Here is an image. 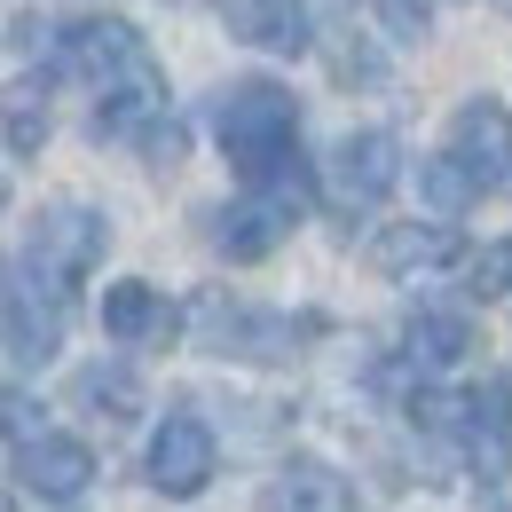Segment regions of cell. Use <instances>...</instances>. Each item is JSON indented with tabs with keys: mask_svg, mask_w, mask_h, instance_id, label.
<instances>
[{
	"mask_svg": "<svg viewBox=\"0 0 512 512\" xmlns=\"http://www.w3.org/2000/svg\"><path fill=\"white\" fill-rule=\"evenodd\" d=\"M64 71L95 87V134L103 142H150L166 127V71L150 56V40L127 16H79L64 24Z\"/></svg>",
	"mask_w": 512,
	"mask_h": 512,
	"instance_id": "6da1fadb",
	"label": "cell"
},
{
	"mask_svg": "<svg viewBox=\"0 0 512 512\" xmlns=\"http://www.w3.org/2000/svg\"><path fill=\"white\" fill-rule=\"evenodd\" d=\"M316 197H323V190H316V166L292 150L276 174L245 182V197H237V205H213V213H205V221H213L205 237H213L229 260H268L284 237H292V229H300V221H308V205H316Z\"/></svg>",
	"mask_w": 512,
	"mask_h": 512,
	"instance_id": "7a4b0ae2",
	"label": "cell"
},
{
	"mask_svg": "<svg viewBox=\"0 0 512 512\" xmlns=\"http://www.w3.org/2000/svg\"><path fill=\"white\" fill-rule=\"evenodd\" d=\"M213 134H221V158L245 182H260V174H276L300 150V95L276 87V79H237L213 103Z\"/></svg>",
	"mask_w": 512,
	"mask_h": 512,
	"instance_id": "3957f363",
	"label": "cell"
},
{
	"mask_svg": "<svg viewBox=\"0 0 512 512\" xmlns=\"http://www.w3.org/2000/svg\"><path fill=\"white\" fill-rule=\"evenodd\" d=\"M64 316H71V300L32 260L24 253L0 260V331H8V355H16L24 371H48V363L64 355Z\"/></svg>",
	"mask_w": 512,
	"mask_h": 512,
	"instance_id": "277c9868",
	"label": "cell"
},
{
	"mask_svg": "<svg viewBox=\"0 0 512 512\" xmlns=\"http://www.w3.org/2000/svg\"><path fill=\"white\" fill-rule=\"evenodd\" d=\"M103 253H111V213H103V205H79V197H56V205L40 213V229H32V245H24V260H32L64 300L103 268Z\"/></svg>",
	"mask_w": 512,
	"mask_h": 512,
	"instance_id": "5b68a950",
	"label": "cell"
},
{
	"mask_svg": "<svg viewBox=\"0 0 512 512\" xmlns=\"http://www.w3.org/2000/svg\"><path fill=\"white\" fill-rule=\"evenodd\" d=\"M442 158L473 182V197H481V190H505V182H512V111L497 103V95H465V103L449 111Z\"/></svg>",
	"mask_w": 512,
	"mask_h": 512,
	"instance_id": "8992f818",
	"label": "cell"
},
{
	"mask_svg": "<svg viewBox=\"0 0 512 512\" xmlns=\"http://www.w3.org/2000/svg\"><path fill=\"white\" fill-rule=\"evenodd\" d=\"M394 182H402V142L386 127H363V134H347V142L331 150V166H323L316 190H331L339 213H379Z\"/></svg>",
	"mask_w": 512,
	"mask_h": 512,
	"instance_id": "52a82bcc",
	"label": "cell"
},
{
	"mask_svg": "<svg viewBox=\"0 0 512 512\" xmlns=\"http://www.w3.org/2000/svg\"><path fill=\"white\" fill-rule=\"evenodd\" d=\"M197 339H205V355H237V363H284V355H300V323L260 316L245 300H205L197 308Z\"/></svg>",
	"mask_w": 512,
	"mask_h": 512,
	"instance_id": "ba28073f",
	"label": "cell"
},
{
	"mask_svg": "<svg viewBox=\"0 0 512 512\" xmlns=\"http://www.w3.org/2000/svg\"><path fill=\"white\" fill-rule=\"evenodd\" d=\"M213 465H221L213 426L190 418V410H166V426L150 434V489H158V497H205Z\"/></svg>",
	"mask_w": 512,
	"mask_h": 512,
	"instance_id": "9c48e42d",
	"label": "cell"
},
{
	"mask_svg": "<svg viewBox=\"0 0 512 512\" xmlns=\"http://www.w3.org/2000/svg\"><path fill=\"white\" fill-rule=\"evenodd\" d=\"M16 481H24L32 497H48V505H71V497H87V481H95V449L79 442V434L40 426L32 442H16Z\"/></svg>",
	"mask_w": 512,
	"mask_h": 512,
	"instance_id": "30bf717a",
	"label": "cell"
},
{
	"mask_svg": "<svg viewBox=\"0 0 512 512\" xmlns=\"http://www.w3.org/2000/svg\"><path fill=\"white\" fill-rule=\"evenodd\" d=\"M221 24H229V40L268 48V56H308L316 48L308 0H221Z\"/></svg>",
	"mask_w": 512,
	"mask_h": 512,
	"instance_id": "8fae6325",
	"label": "cell"
},
{
	"mask_svg": "<svg viewBox=\"0 0 512 512\" xmlns=\"http://www.w3.org/2000/svg\"><path fill=\"white\" fill-rule=\"evenodd\" d=\"M371 260H379V276H434V268L465 260V237L449 221H386Z\"/></svg>",
	"mask_w": 512,
	"mask_h": 512,
	"instance_id": "7c38bea8",
	"label": "cell"
},
{
	"mask_svg": "<svg viewBox=\"0 0 512 512\" xmlns=\"http://www.w3.org/2000/svg\"><path fill=\"white\" fill-rule=\"evenodd\" d=\"M473 347H481V339H473V316H465V308H418V316L402 323V363L418 371V386L457 371Z\"/></svg>",
	"mask_w": 512,
	"mask_h": 512,
	"instance_id": "4fadbf2b",
	"label": "cell"
},
{
	"mask_svg": "<svg viewBox=\"0 0 512 512\" xmlns=\"http://www.w3.org/2000/svg\"><path fill=\"white\" fill-rule=\"evenodd\" d=\"M103 331H111L119 347H142V339H174V331H182V308H174L158 284L127 276V284H111V292H103Z\"/></svg>",
	"mask_w": 512,
	"mask_h": 512,
	"instance_id": "5bb4252c",
	"label": "cell"
},
{
	"mask_svg": "<svg viewBox=\"0 0 512 512\" xmlns=\"http://www.w3.org/2000/svg\"><path fill=\"white\" fill-rule=\"evenodd\" d=\"M260 512H355V481H347L339 465H323V457H292V465L268 481Z\"/></svg>",
	"mask_w": 512,
	"mask_h": 512,
	"instance_id": "9a60e30c",
	"label": "cell"
},
{
	"mask_svg": "<svg viewBox=\"0 0 512 512\" xmlns=\"http://www.w3.org/2000/svg\"><path fill=\"white\" fill-rule=\"evenodd\" d=\"M56 134V103H48V71H16L0 87V142L16 158H40V142Z\"/></svg>",
	"mask_w": 512,
	"mask_h": 512,
	"instance_id": "2e32d148",
	"label": "cell"
},
{
	"mask_svg": "<svg viewBox=\"0 0 512 512\" xmlns=\"http://www.w3.org/2000/svg\"><path fill=\"white\" fill-rule=\"evenodd\" d=\"M71 394H79L95 418H119V426H127L134 410H142V386H134L127 363H87V371L71 379Z\"/></svg>",
	"mask_w": 512,
	"mask_h": 512,
	"instance_id": "e0dca14e",
	"label": "cell"
},
{
	"mask_svg": "<svg viewBox=\"0 0 512 512\" xmlns=\"http://www.w3.org/2000/svg\"><path fill=\"white\" fill-rule=\"evenodd\" d=\"M418 190H426V205H434V221H457V213H473V205H481L473 182H465L449 158H418Z\"/></svg>",
	"mask_w": 512,
	"mask_h": 512,
	"instance_id": "ac0fdd59",
	"label": "cell"
},
{
	"mask_svg": "<svg viewBox=\"0 0 512 512\" xmlns=\"http://www.w3.org/2000/svg\"><path fill=\"white\" fill-rule=\"evenodd\" d=\"M465 292H481V300H512V237H489L481 253H465Z\"/></svg>",
	"mask_w": 512,
	"mask_h": 512,
	"instance_id": "d6986e66",
	"label": "cell"
},
{
	"mask_svg": "<svg viewBox=\"0 0 512 512\" xmlns=\"http://www.w3.org/2000/svg\"><path fill=\"white\" fill-rule=\"evenodd\" d=\"M339 40H331V71L339 79H386V64H379V48L363 40V32H347V24H331Z\"/></svg>",
	"mask_w": 512,
	"mask_h": 512,
	"instance_id": "ffe728a7",
	"label": "cell"
},
{
	"mask_svg": "<svg viewBox=\"0 0 512 512\" xmlns=\"http://www.w3.org/2000/svg\"><path fill=\"white\" fill-rule=\"evenodd\" d=\"M371 16H379V32L394 48H418L426 40V0H371Z\"/></svg>",
	"mask_w": 512,
	"mask_h": 512,
	"instance_id": "44dd1931",
	"label": "cell"
},
{
	"mask_svg": "<svg viewBox=\"0 0 512 512\" xmlns=\"http://www.w3.org/2000/svg\"><path fill=\"white\" fill-rule=\"evenodd\" d=\"M0 213H8V174H0Z\"/></svg>",
	"mask_w": 512,
	"mask_h": 512,
	"instance_id": "7402d4cb",
	"label": "cell"
},
{
	"mask_svg": "<svg viewBox=\"0 0 512 512\" xmlns=\"http://www.w3.org/2000/svg\"><path fill=\"white\" fill-rule=\"evenodd\" d=\"M481 512H512V505H505V497H497V505H481Z\"/></svg>",
	"mask_w": 512,
	"mask_h": 512,
	"instance_id": "603a6c76",
	"label": "cell"
},
{
	"mask_svg": "<svg viewBox=\"0 0 512 512\" xmlns=\"http://www.w3.org/2000/svg\"><path fill=\"white\" fill-rule=\"evenodd\" d=\"M0 512H8V497H0Z\"/></svg>",
	"mask_w": 512,
	"mask_h": 512,
	"instance_id": "cb8c5ba5",
	"label": "cell"
}]
</instances>
